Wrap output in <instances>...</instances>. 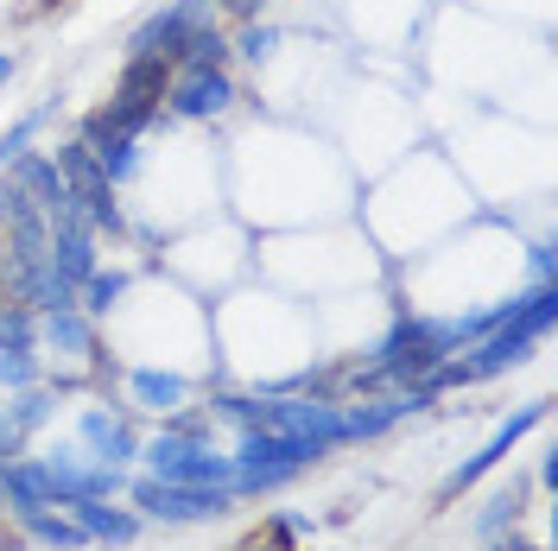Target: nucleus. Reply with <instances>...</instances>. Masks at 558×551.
Listing matches in <instances>:
<instances>
[{
  "mask_svg": "<svg viewBox=\"0 0 558 551\" xmlns=\"http://www.w3.org/2000/svg\"><path fill=\"white\" fill-rule=\"evenodd\" d=\"M553 310H558V292L553 285H539L526 305H514L508 317H501V336H488L476 355H463V362L445 368L438 380H488V375H501V368H521L526 355H533V343L553 330Z\"/></svg>",
  "mask_w": 558,
  "mask_h": 551,
  "instance_id": "nucleus-1",
  "label": "nucleus"
},
{
  "mask_svg": "<svg viewBox=\"0 0 558 551\" xmlns=\"http://www.w3.org/2000/svg\"><path fill=\"white\" fill-rule=\"evenodd\" d=\"M58 177H64V191L83 204V216H89V229H121V209H114V177L102 172V159L89 152V139H76V146H64L58 159Z\"/></svg>",
  "mask_w": 558,
  "mask_h": 551,
  "instance_id": "nucleus-2",
  "label": "nucleus"
},
{
  "mask_svg": "<svg viewBox=\"0 0 558 551\" xmlns=\"http://www.w3.org/2000/svg\"><path fill=\"white\" fill-rule=\"evenodd\" d=\"M146 463H153V482H184V488H229L235 482V463L229 456H209L191 438H153L146 444Z\"/></svg>",
  "mask_w": 558,
  "mask_h": 551,
  "instance_id": "nucleus-3",
  "label": "nucleus"
},
{
  "mask_svg": "<svg viewBox=\"0 0 558 551\" xmlns=\"http://www.w3.org/2000/svg\"><path fill=\"white\" fill-rule=\"evenodd\" d=\"M134 501L153 519H216L229 507V488H184V482H140Z\"/></svg>",
  "mask_w": 558,
  "mask_h": 551,
  "instance_id": "nucleus-4",
  "label": "nucleus"
},
{
  "mask_svg": "<svg viewBox=\"0 0 558 551\" xmlns=\"http://www.w3.org/2000/svg\"><path fill=\"white\" fill-rule=\"evenodd\" d=\"M539 418H546V406H526V413H514L508 425H501V431H495V438H488L483 450H476V456H470V463H463V469H451V482H445V488H451V494H457V488H470L476 476H483V469H495V463H501L508 450L521 444V438L533 431V425H539Z\"/></svg>",
  "mask_w": 558,
  "mask_h": 551,
  "instance_id": "nucleus-5",
  "label": "nucleus"
},
{
  "mask_svg": "<svg viewBox=\"0 0 558 551\" xmlns=\"http://www.w3.org/2000/svg\"><path fill=\"white\" fill-rule=\"evenodd\" d=\"M229 102H235V89H229V76H222V70H184V83L172 89V108H178V114H191V121L222 114Z\"/></svg>",
  "mask_w": 558,
  "mask_h": 551,
  "instance_id": "nucleus-6",
  "label": "nucleus"
},
{
  "mask_svg": "<svg viewBox=\"0 0 558 551\" xmlns=\"http://www.w3.org/2000/svg\"><path fill=\"white\" fill-rule=\"evenodd\" d=\"M45 260H51V273H64L70 285H83V279L96 273V247H89V229H51V242H45Z\"/></svg>",
  "mask_w": 558,
  "mask_h": 551,
  "instance_id": "nucleus-7",
  "label": "nucleus"
},
{
  "mask_svg": "<svg viewBox=\"0 0 558 551\" xmlns=\"http://www.w3.org/2000/svg\"><path fill=\"white\" fill-rule=\"evenodd\" d=\"M0 494L13 514H33L51 507V482H45V463H0Z\"/></svg>",
  "mask_w": 558,
  "mask_h": 551,
  "instance_id": "nucleus-8",
  "label": "nucleus"
},
{
  "mask_svg": "<svg viewBox=\"0 0 558 551\" xmlns=\"http://www.w3.org/2000/svg\"><path fill=\"white\" fill-rule=\"evenodd\" d=\"M64 507L76 514V526H83L89 539H108V546H128V539H134V519L114 514V507H102L96 494H83V501H64Z\"/></svg>",
  "mask_w": 558,
  "mask_h": 551,
  "instance_id": "nucleus-9",
  "label": "nucleus"
},
{
  "mask_svg": "<svg viewBox=\"0 0 558 551\" xmlns=\"http://www.w3.org/2000/svg\"><path fill=\"white\" fill-rule=\"evenodd\" d=\"M20 519L33 526V539H38V546H64V551L89 546V532H83L76 519H64V514H45V507H33V514H20Z\"/></svg>",
  "mask_w": 558,
  "mask_h": 551,
  "instance_id": "nucleus-10",
  "label": "nucleus"
},
{
  "mask_svg": "<svg viewBox=\"0 0 558 551\" xmlns=\"http://www.w3.org/2000/svg\"><path fill=\"white\" fill-rule=\"evenodd\" d=\"M83 438L102 450V463H121V456H134V438H128V425H121V418L89 413V418H83Z\"/></svg>",
  "mask_w": 558,
  "mask_h": 551,
  "instance_id": "nucleus-11",
  "label": "nucleus"
},
{
  "mask_svg": "<svg viewBox=\"0 0 558 551\" xmlns=\"http://www.w3.org/2000/svg\"><path fill=\"white\" fill-rule=\"evenodd\" d=\"M184 393H191V387H184L178 375H153V368H140L134 375V400L140 406H153V413H172Z\"/></svg>",
  "mask_w": 558,
  "mask_h": 551,
  "instance_id": "nucleus-12",
  "label": "nucleus"
},
{
  "mask_svg": "<svg viewBox=\"0 0 558 551\" xmlns=\"http://www.w3.org/2000/svg\"><path fill=\"white\" fill-rule=\"evenodd\" d=\"M178 58H184L191 70H222V58H229V45H222V38H216V33L204 26V33H191V45H184Z\"/></svg>",
  "mask_w": 558,
  "mask_h": 551,
  "instance_id": "nucleus-13",
  "label": "nucleus"
},
{
  "mask_svg": "<svg viewBox=\"0 0 558 551\" xmlns=\"http://www.w3.org/2000/svg\"><path fill=\"white\" fill-rule=\"evenodd\" d=\"M121 292H128V279H121V273H89V279H83V298H89L83 310H96V317H108V305H114Z\"/></svg>",
  "mask_w": 558,
  "mask_h": 551,
  "instance_id": "nucleus-14",
  "label": "nucleus"
},
{
  "mask_svg": "<svg viewBox=\"0 0 558 551\" xmlns=\"http://www.w3.org/2000/svg\"><path fill=\"white\" fill-rule=\"evenodd\" d=\"M45 330H51V343H58V348H76V355L89 348V330L76 323V310H51V317H45Z\"/></svg>",
  "mask_w": 558,
  "mask_h": 551,
  "instance_id": "nucleus-15",
  "label": "nucleus"
},
{
  "mask_svg": "<svg viewBox=\"0 0 558 551\" xmlns=\"http://www.w3.org/2000/svg\"><path fill=\"white\" fill-rule=\"evenodd\" d=\"M33 343V317H26V305L0 310V348H26Z\"/></svg>",
  "mask_w": 558,
  "mask_h": 551,
  "instance_id": "nucleus-16",
  "label": "nucleus"
},
{
  "mask_svg": "<svg viewBox=\"0 0 558 551\" xmlns=\"http://www.w3.org/2000/svg\"><path fill=\"white\" fill-rule=\"evenodd\" d=\"M33 375H38V362L26 348H0V380L7 387H33Z\"/></svg>",
  "mask_w": 558,
  "mask_h": 551,
  "instance_id": "nucleus-17",
  "label": "nucleus"
},
{
  "mask_svg": "<svg viewBox=\"0 0 558 551\" xmlns=\"http://www.w3.org/2000/svg\"><path fill=\"white\" fill-rule=\"evenodd\" d=\"M33 127H38V114H33V121H20L13 134L0 139V166H13V159H26V139H33Z\"/></svg>",
  "mask_w": 558,
  "mask_h": 551,
  "instance_id": "nucleus-18",
  "label": "nucleus"
},
{
  "mask_svg": "<svg viewBox=\"0 0 558 551\" xmlns=\"http://www.w3.org/2000/svg\"><path fill=\"white\" fill-rule=\"evenodd\" d=\"M274 45H279V38L267 33V26H254V33H242V58H254V64H260V58H267Z\"/></svg>",
  "mask_w": 558,
  "mask_h": 551,
  "instance_id": "nucleus-19",
  "label": "nucleus"
},
{
  "mask_svg": "<svg viewBox=\"0 0 558 551\" xmlns=\"http://www.w3.org/2000/svg\"><path fill=\"white\" fill-rule=\"evenodd\" d=\"M20 444V418L13 413H0V463H7V450Z\"/></svg>",
  "mask_w": 558,
  "mask_h": 551,
  "instance_id": "nucleus-20",
  "label": "nucleus"
},
{
  "mask_svg": "<svg viewBox=\"0 0 558 551\" xmlns=\"http://www.w3.org/2000/svg\"><path fill=\"white\" fill-rule=\"evenodd\" d=\"M222 7H235V13H254V7H260V0H222Z\"/></svg>",
  "mask_w": 558,
  "mask_h": 551,
  "instance_id": "nucleus-21",
  "label": "nucleus"
},
{
  "mask_svg": "<svg viewBox=\"0 0 558 551\" xmlns=\"http://www.w3.org/2000/svg\"><path fill=\"white\" fill-rule=\"evenodd\" d=\"M526 551H539V546H526Z\"/></svg>",
  "mask_w": 558,
  "mask_h": 551,
  "instance_id": "nucleus-22",
  "label": "nucleus"
}]
</instances>
